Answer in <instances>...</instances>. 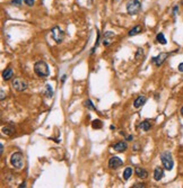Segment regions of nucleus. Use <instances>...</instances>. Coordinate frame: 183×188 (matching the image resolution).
<instances>
[{
	"label": "nucleus",
	"mask_w": 183,
	"mask_h": 188,
	"mask_svg": "<svg viewBox=\"0 0 183 188\" xmlns=\"http://www.w3.org/2000/svg\"><path fill=\"white\" fill-rule=\"evenodd\" d=\"M177 10H179V7H177V6H175L174 8H173V16H176V15H177Z\"/></svg>",
	"instance_id": "bb28decb"
},
{
	"label": "nucleus",
	"mask_w": 183,
	"mask_h": 188,
	"mask_svg": "<svg viewBox=\"0 0 183 188\" xmlns=\"http://www.w3.org/2000/svg\"><path fill=\"white\" fill-rule=\"evenodd\" d=\"M19 187L22 188V187H26V182H23V184H20L19 185Z\"/></svg>",
	"instance_id": "473e14b6"
},
{
	"label": "nucleus",
	"mask_w": 183,
	"mask_h": 188,
	"mask_svg": "<svg viewBox=\"0 0 183 188\" xmlns=\"http://www.w3.org/2000/svg\"><path fill=\"white\" fill-rule=\"evenodd\" d=\"M161 161L163 163V167L165 168L166 170L171 171L173 169V166H174V161H173V158H172V154L170 153L168 151H165L161 154Z\"/></svg>",
	"instance_id": "f03ea898"
},
{
	"label": "nucleus",
	"mask_w": 183,
	"mask_h": 188,
	"mask_svg": "<svg viewBox=\"0 0 183 188\" xmlns=\"http://www.w3.org/2000/svg\"><path fill=\"white\" fill-rule=\"evenodd\" d=\"M146 100H147L146 96H139V97H137V98L135 99V102H133V106H135V108H140L144 104L146 103Z\"/></svg>",
	"instance_id": "ddd939ff"
},
{
	"label": "nucleus",
	"mask_w": 183,
	"mask_h": 188,
	"mask_svg": "<svg viewBox=\"0 0 183 188\" xmlns=\"http://www.w3.org/2000/svg\"><path fill=\"white\" fill-rule=\"evenodd\" d=\"M114 40V33L109 31V32H105L104 33V36H103V44L105 46H109L111 43L113 42Z\"/></svg>",
	"instance_id": "1a4fd4ad"
},
{
	"label": "nucleus",
	"mask_w": 183,
	"mask_h": 188,
	"mask_svg": "<svg viewBox=\"0 0 183 188\" xmlns=\"http://www.w3.org/2000/svg\"><path fill=\"white\" fill-rule=\"evenodd\" d=\"M2 133L6 134V135H13L14 134V128H10V127H2Z\"/></svg>",
	"instance_id": "4be33fe9"
},
{
	"label": "nucleus",
	"mask_w": 183,
	"mask_h": 188,
	"mask_svg": "<svg viewBox=\"0 0 183 188\" xmlns=\"http://www.w3.org/2000/svg\"><path fill=\"white\" fill-rule=\"evenodd\" d=\"M181 114H182V116H183V107H182V109H181Z\"/></svg>",
	"instance_id": "f704fd0d"
},
{
	"label": "nucleus",
	"mask_w": 183,
	"mask_h": 188,
	"mask_svg": "<svg viewBox=\"0 0 183 188\" xmlns=\"http://www.w3.org/2000/svg\"><path fill=\"white\" fill-rule=\"evenodd\" d=\"M177 70H179L180 72H183V62L179 64V67H177Z\"/></svg>",
	"instance_id": "cd10ccee"
},
{
	"label": "nucleus",
	"mask_w": 183,
	"mask_h": 188,
	"mask_svg": "<svg viewBox=\"0 0 183 188\" xmlns=\"http://www.w3.org/2000/svg\"><path fill=\"white\" fill-rule=\"evenodd\" d=\"M51 36H52V38L55 41L57 44H60L65 38V33H63V31L61 29L60 27L55 26L51 29Z\"/></svg>",
	"instance_id": "423d86ee"
},
{
	"label": "nucleus",
	"mask_w": 183,
	"mask_h": 188,
	"mask_svg": "<svg viewBox=\"0 0 183 188\" xmlns=\"http://www.w3.org/2000/svg\"><path fill=\"white\" fill-rule=\"evenodd\" d=\"M156 41L159 43V44H163V45H165L166 43H167V41H166V38H165V36H164V34H163V33H159V34H157Z\"/></svg>",
	"instance_id": "6ab92c4d"
},
{
	"label": "nucleus",
	"mask_w": 183,
	"mask_h": 188,
	"mask_svg": "<svg viewBox=\"0 0 183 188\" xmlns=\"http://www.w3.org/2000/svg\"><path fill=\"white\" fill-rule=\"evenodd\" d=\"M24 2L26 3L28 7H32V6H34L35 0H24Z\"/></svg>",
	"instance_id": "393cba45"
},
{
	"label": "nucleus",
	"mask_w": 183,
	"mask_h": 188,
	"mask_svg": "<svg viewBox=\"0 0 183 188\" xmlns=\"http://www.w3.org/2000/svg\"><path fill=\"white\" fill-rule=\"evenodd\" d=\"M85 107L87 108V109H92V111H96V107L94 106V104L93 102L90 100V99H87L86 102H85Z\"/></svg>",
	"instance_id": "412c9836"
},
{
	"label": "nucleus",
	"mask_w": 183,
	"mask_h": 188,
	"mask_svg": "<svg viewBox=\"0 0 183 188\" xmlns=\"http://www.w3.org/2000/svg\"><path fill=\"white\" fill-rule=\"evenodd\" d=\"M139 127L144 132H148L149 130L151 128V123H150V120H144V122L140 123Z\"/></svg>",
	"instance_id": "2eb2a0df"
},
{
	"label": "nucleus",
	"mask_w": 183,
	"mask_h": 188,
	"mask_svg": "<svg viewBox=\"0 0 183 188\" xmlns=\"http://www.w3.org/2000/svg\"><path fill=\"white\" fill-rule=\"evenodd\" d=\"M127 140H128V141H132V140H133V136H132V135H129V136L127 137Z\"/></svg>",
	"instance_id": "2f4dec72"
},
{
	"label": "nucleus",
	"mask_w": 183,
	"mask_h": 188,
	"mask_svg": "<svg viewBox=\"0 0 183 188\" xmlns=\"http://www.w3.org/2000/svg\"><path fill=\"white\" fill-rule=\"evenodd\" d=\"M141 10V3L139 0H130L127 3V11L129 15H137Z\"/></svg>",
	"instance_id": "39448f33"
},
{
	"label": "nucleus",
	"mask_w": 183,
	"mask_h": 188,
	"mask_svg": "<svg viewBox=\"0 0 183 188\" xmlns=\"http://www.w3.org/2000/svg\"><path fill=\"white\" fill-rule=\"evenodd\" d=\"M113 149L115 151H118V152H124V151H127V149H128V144H127V142L120 141V142H118V143L114 144Z\"/></svg>",
	"instance_id": "f8f14e48"
},
{
	"label": "nucleus",
	"mask_w": 183,
	"mask_h": 188,
	"mask_svg": "<svg viewBox=\"0 0 183 188\" xmlns=\"http://www.w3.org/2000/svg\"><path fill=\"white\" fill-rule=\"evenodd\" d=\"M0 153L1 154L4 153V144H1V146H0Z\"/></svg>",
	"instance_id": "7c9ffc66"
},
{
	"label": "nucleus",
	"mask_w": 183,
	"mask_h": 188,
	"mask_svg": "<svg viewBox=\"0 0 183 188\" xmlns=\"http://www.w3.org/2000/svg\"><path fill=\"white\" fill-rule=\"evenodd\" d=\"M122 163H123V161H122L119 157H112V158L109 160V167H110L111 169H118V168L121 167Z\"/></svg>",
	"instance_id": "6e6552de"
},
{
	"label": "nucleus",
	"mask_w": 183,
	"mask_h": 188,
	"mask_svg": "<svg viewBox=\"0 0 183 188\" xmlns=\"http://www.w3.org/2000/svg\"><path fill=\"white\" fill-rule=\"evenodd\" d=\"M144 187H145L144 184H136V185L132 186V188H144Z\"/></svg>",
	"instance_id": "a878e982"
},
{
	"label": "nucleus",
	"mask_w": 183,
	"mask_h": 188,
	"mask_svg": "<svg viewBox=\"0 0 183 188\" xmlns=\"http://www.w3.org/2000/svg\"><path fill=\"white\" fill-rule=\"evenodd\" d=\"M163 177H164V169L162 167H156L154 170V179L159 181L163 179Z\"/></svg>",
	"instance_id": "9b49d317"
},
{
	"label": "nucleus",
	"mask_w": 183,
	"mask_h": 188,
	"mask_svg": "<svg viewBox=\"0 0 183 188\" xmlns=\"http://www.w3.org/2000/svg\"><path fill=\"white\" fill-rule=\"evenodd\" d=\"M10 164L15 168V169H22L24 166V157L22 152H15L11 154L10 158Z\"/></svg>",
	"instance_id": "7ed1b4c3"
},
{
	"label": "nucleus",
	"mask_w": 183,
	"mask_h": 188,
	"mask_svg": "<svg viewBox=\"0 0 183 188\" xmlns=\"http://www.w3.org/2000/svg\"><path fill=\"white\" fill-rule=\"evenodd\" d=\"M0 98H1V100H4V99H5V91H4L2 89H1V97H0Z\"/></svg>",
	"instance_id": "c85d7f7f"
},
{
	"label": "nucleus",
	"mask_w": 183,
	"mask_h": 188,
	"mask_svg": "<svg viewBox=\"0 0 183 188\" xmlns=\"http://www.w3.org/2000/svg\"><path fill=\"white\" fill-rule=\"evenodd\" d=\"M132 176V168L130 167H127L124 171H123V179L124 180H129L130 177Z\"/></svg>",
	"instance_id": "a211bd4d"
},
{
	"label": "nucleus",
	"mask_w": 183,
	"mask_h": 188,
	"mask_svg": "<svg viewBox=\"0 0 183 188\" xmlns=\"http://www.w3.org/2000/svg\"><path fill=\"white\" fill-rule=\"evenodd\" d=\"M144 58V50L142 49H138L137 50V53H136V60L139 61L140 59Z\"/></svg>",
	"instance_id": "5701e85b"
},
{
	"label": "nucleus",
	"mask_w": 183,
	"mask_h": 188,
	"mask_svg": "<svg viewBox=\"0 0 183 188\" xmlns=\"http://www.w3.org/2000/svg\"><path fill=\"white\" fill-rule=\"evenodd\" d=\"M168 58V53H166V52H162V53H159L157 56H154L153 59H151V62L156 65V67H161L165 60Z\"/></svg>",
	"instance_id": "0eeeda50"
},
{
	"label": "nucleus",
	"mask_w": 183,
	"mask_h": 188,
	"mask_svg": "<svg viewBox=\"0 0 183 188\" xmlns=\"http://www.w3.org/2000/svg\"><path fill=\"white\" fill-rule=\"evenodd\" d=\"M13 77H14V71H13V69L11 68H7L4 72H2V79H4L5 81H8V80H10Z\"/></svg>",
	"instance_id": "4468645a"
},
{
	"label": "nucleus",
	"mask_w": 183,
	"mask_h": 188,
	"mask_svg": "<svg viewBox=\"0 0 183 188\" xmlns=\"http://www.w3.org/2000/svg\"><path fill=\"white\" fill-rule=\"evenodd\" d=\"M141 31H142V27H141L140 25H137V26H135L132 29L129 31L128 35H129V36H136V35L140 34V33H141Z\"/></svg>",
	"instance_id": "dca6fc26"
},
{
	"label": "nucleus",
	"mask_w": 183,
	"mask_h": 188,
	"mask_svg": "<svg viewBox=\"0 0 183 188\" xmlns=\"http://www.w3.org/2000/svg\"><path fill=\"white\" fill-rule=\"evenodd\" d=\"M43 94L45 95V97H48V98H52L53 89H52V87H51V85H45Z\"/></svg>",
	"instance_id": "f3484780"
},
{
	"label": "nucleus",
	"mask_w": 183,
	"mask_h": 188,
	"mask_svg": "<svg viewBox=\"0 0 183 188\" xmlns=\"http://www.w3.org/2000/svg\"><path fill=\"white\" fill-rule=\"evenodd\" d=\"M102 126H103V123H102V120H95L92 122V127L93 128L100 130V128H102Z\"/></svg>",
	"instance_id": "aec40b11"
},
{
	"label": "nucleus",
	"mask_w": 183,
	"mask_h": 188,
	"mask_svg": "<svg viewBox=\"0 0 183 188\" xmlns=\"http://www.w3.org/2000/svg\"><path fill=\"white\" fill-rule=\"evenodd\" d=\"M66 79H67V76H66V75H63V76H62V79H61V81H62V82H65V81H66Z\"/></svg>",
	"instance_id": "c756f323"
},
{
	"label": "nucleus",
	"mask_w": 183,
	"mask_h": 188,
	"mask_svg": "<svg viewBox=\"0 0 183 188\" xmlns=\"http://www.w3.org/2000/svg\"><path fill=\"white\" fill-rule=\"evenodd\" d=\"M34 72L37 77L46 78L50 75V69L45 61H37L34 64Z\"/></svg>",
	"instance_id": "f257e3e1"
},
{
	"label": "nucleus",
	"mask_w": 183,
	"mask_h": 188,
	"mask_svg": "<svg viewBox=\"0 0 183 188\" xmlns=\"http://www.w3.org/2000/svg\"><path fill=\"white\" fill-rule=\"evenodd\" d=\"M22 2H23V0H13L11 1V5L13 6H16V7H20L22 6Z\"/></svg>",
	"instance_id": "b1692460"
},
{
	"label": "nucleus",
	"mask_w": 183,
	"mask_h": 188,
	"mask_svg": "<svg viewBox=\"0 0 183 188\" xmlns=\"http://www.w3.org/2000/svg\"><path fill=\"white\" fill-rule=\"evenodd\" d=\"M11 86H13V88H14L16 91H19V93L25 91L27 88H28L27 81L25 79H23V78H15V79L13 80Z\"/></svg>",
	"instance_id": "20e7f679"
},
{
	"label": "nucleus",
	"mask_w": 183,
	"mask_h": 188,
	"mask_svg": "<svg viewBox=\"0 0 183 188\" xmlns=\"http://www.w3.org/2000/svg\"><path fill=\"white\" fill-rule=\"evenodd\" d=\"M135 173L140 179H146L148 177V171L146 170V169H144V168H141V167H136Z\"/></svg>",
	"instance_id": "9d476101"
},
{
	"label": "nucleus",
	"mask_w": 183,
	"mask_h": 188,
	"mask_svg": "<svg viewBox=\"0 0 183 188\" xmlns=\"http://www.w3.org/2000/svg\"><path fill=\"white\" fill-rule=\"evenodd\" d=\"M110 128H111V130H115V126H113V125H111V126H110Z\"/></svg>",
	"instance_id": "72a5a7b5"
}]
</instances>
